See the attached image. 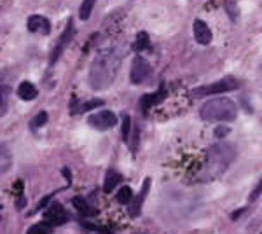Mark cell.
Segmentation results:
<instances>
[{
    "label": "cell",
    "mask_w": 262,
    "mask_h": 234,
    "mask_svg": "<svg viewBox=\"0 0 262 234\" xmlns=\"http://www.w3.org/2000/svg\"><path fill=\"white\" fill-rule=\"evenodd\" d=\"M11 166H13V154L7 149V145L0 144V175L9 171Z\"/></svg>",
    "instance_id": "14"
},
{
    "label": "cell",
    "mask_w": 262,
    "mask_h": 234,
    "mask_svg": "<svg viewBox=\"0 0 262 234\" xmlns=\"http://www.w3.org/2000/svg\"><path fill=\"white\" fill-rule=\"evenodd\" d=\"M44 218H46L44 222H47L51 227H54V225H61V224H65V222L68 220L65 208L61 206V204H53V206H51L49 210L44 213Z\"/></svg>",
    "instance_id": "9"
},
{
    "label": "cell",
    "mask_w": 262,
    "mask_h": 234,
    "mask_svg": "<svg viewBox=\"0 0 262 234\" xmlns=\"http://www.w3.org/2000/svg\"><path fill=\"white\" fill-rule=\"evenodd\" d=\"M9 98H11V87L0 86V119L9 110Z\"/></svg>",
    "instance_id": "15"
},
{
    "label": "cell",
    "mask_w": 262,
    "mask_h": 234,
    "mask_svg": "<svg viewBox=\"0 0 262 234\" xmlns=\"http://www.w3.org/2000/svg\"><path fill=\"white\" fill-rule=\"evenodd\" d=\"M73 37H75V27H73V21L70 20L68 23H66L63 34L60 35V39H58L56 46H54V49H53V54H51V65H54L58 60H60V56L63 54V51L66 49V46L72 42Z\"/></svg>",
    "instance_id": "5"
},
{
    "label": "cell",
    "mask_w": 262,
    "mask_h": 234,
    "mask_svg": "<svg viewBox=\"0 0 262 234\" xmlns=\"http://www.w3.org/2000/svg\"><path fill=\"white\" fill-rule=\"evenodd\" d=\"M100 105H103L102 100H91V101H86V103L82 105V110H91V108H97Z\"/></svg>",
    "instance_id": "24"
},
{
    "label": "cell",
    "mask_w": 262,
    "mask_h": 234,
    "mask_svg": "<svg viewBox=\"0 0 262 234\" xmlns=\"http://www.w3.org/2000/svg\"><path fill=\"white\" fill-rule=\"evenodd\" d=\"M123 58L124 49L119 44H112V46L98 49L90 68V84L95 91H105L112 86V82L117 77V72L123 65Z\"/></svg>",
    "instance_id": "1"
},
{
    "label": "cell",
    "mask_w": 262,
    "mask_h": 234,
    "mask_svg": "<svg viewBox=\"0 0 262 234\" xmlns=\"http://www.w3.org/2000/svg\"><path fill=\"white\" fill-rule=\"evenodd\" d=\"M123 182V177H121L117 171H114V170H109L107 171V175H105V182H103V191L105 192H112L114 189L117 187V185Z\"/></svg>",
    "instance_id": "13"
},
{
    "label": "cell",
    "mask_w": 262,
    "mask_h": 234,
    "mask_svg": "<svg viewBox=\"0 0 262 234\" xmlns=\"http://www.w3.org/2000/svg\"><path fill=\"white\" fill-rule=\"evenodd\" d=\"M166 98V91L161 89L159 93H152V94H145V96H142V100H140V103H142V110L147 112L150 107H154V105L161 103Z\"/></svg>",
    "instance_id": "11"
},
{
    "label": "cell",
    "mask_w": 262,
    "mask_h": 234,
    "mask_svg": "<svg viewBox=\"0 0 262 234\" xmlns=\"http://www.w3.org/2000/svg\"><path fill=\"white\" fill-rule=\"evenodd\" d=\"M194 39L201 46H208L212 42V30L208 28V25L201 20L194 21Z\"/></svg>",
    "instance_id": "10"
},
{
    "label": "cell",
    "mask_w": 262,
    "mask_h": 234,
    "mask_svg": "<svg viewBox=\"0 0 262 234\" xmlns=\"http://www.w3.org/2000/svg\"><path fill=\"white\" fill-rule=\"evenodd\" d=\"M150 74H152V68H150V65L147 63L145 60H143L142 56H136L135 60H133L131 63V74H130V79L133 84H143L147 82L150 77Z\"/></svg>",
    "instance_id": "6"
},
{
    "label": "cell",
    "mask_w": 262,
    "mask_h": 234,
    "mask_svg": "<svg viewBox=\"0 0 262 234\" xmlns=\"http://www.w3.org/2000/svg\"><path fill=\"white\" fill-rule=\"evenodd\" d=\"M88 124L93 126L95 130H98V131H107V130H110V128L116 126L117 117L110 110H102V112H98V114H91L88 117Z\"/></svg>",
    "instance_id": "7"
},
{
    "label": "cell",
    "mask_w": 262,
    "mask_h": 234,
    "mask_svg": "<svg viewBox=\"0 0 262 234\" xmlns=\"http://www.w3.org/2000/svg\"><path fill=\"white\" fill-rule=\"evenodd\" d=\"M117 201H119L121 204H128L130 203L131 204V201H133V191L130 187H121L119 191H117Z\"/></svg>",
    "instance_id": "19"
},
{
    "label": "cell",
    "mask_w": 262,
    "mask_h": 234,
    "mask_svg": "<svg viewBox=\"0 0 262 234\" xmlns=\"http://www.w3.org/2000/svg\"><path fill=\"white\" fill-rule=\"evenodd\" d=\"M72 203H73V206L80 211V213H88V211H90V204H88V201L84 199V197H80V196L73 197Z\"/></svg>",
    "instance_id": "22"
},
{
    "label": "cell",
    "mask_w": 262,
    "mask_h": 234,
    "mask_svg": "<svg viewBox=\"0 0 262 234\" xmlns=\"http://www.w3.org/2000/svg\"><path fill=\"white\" fill-rule=\"evenodd\" d=\"M27 28L32 34H42V35H49L51 34V23L47 18L39 16V14H33L27 20Z\"/></svg>",
    "instance_id": "8"
},
{
    "label": "cell",
    "mask_w": 262,
    "mask_h": 234,
    "mask_svg": "<svg viewBox=\"0 0 262 234\" xmlns=\"http://www.w3.org/2000/svg\"><path fill=\"white\" fill-rule=\"evenodd\" d=\"M46 123H47V112H39V114H37L32 119L30 128H32V130H39V128L44 126Z\"/></svg>",
    "instance_id": "21"
},
{
    "label": "cell",
    "mask_w": 262,
    "mask_h": 234,
    "mask_svg": "<svg viewBox=\"0 0 262 234\" xmlns=\"http://www.w3.org/2000/svg\"><path fill=\"white\" fill-rule=\"evenodd\" d=\"M149 44H150L149 34H147V32H140V34L136 35L135 42H133V49H135V51H143V49H147V47H149Z\"/></svg>",
    "instance_id": "17"
},
{
    "label": "cell",
    "mask_w": 262,
    "mask_h": 234,
    "mask_svg": "<svg viewBox=\"0 0 262 234\" xmlns=\"http://www.w3.org/2000/svg\"><path fill=\"white\" fill-rule=\"evenodd\" d=\"M149 185H150V178H147L145 184L142 185V191H140V196L135 199V206L130 208V211H131L133 217H136V215L140 213V206H142V203H143V197H145L147 192H149Z\"/></svg>",
    "instance_id": "16"
},
{
    "label": "cell",
    "mask_w": 262,
    "mask_h": 234,
    "mask_svg": "<svg viewBox=\"0 0 262 234\" xmlns=\"http://www.w3.org/2000/svg\"><path fill=\"white\" fill-rule=\"evenodd\" d=\"M229 128H226V126H219V128H217V130H215V135H217V137H219V138H222V137H227V135H229Z\"/></svg>",
    "instance_id": "25"
},
{
    "label": "cell",
    "mask_w": 262,
    "mask_h": 234,
    "mask_svg": "<svg viewBox=\"0 0 262 234\" xmlns=\"http://www.w3.org/2000/svg\"><path fill=\"white\" fill-rule=\"evenodd\" d=\"M239 87V82L238 79L234 77H224L220 79L219 82L215 84H208V86H201L198 89L193 91L194 96H210V94H219V93H226V91H236Z\"/></svg>",
    "instance_id": "4"
},
{
    "label": "cell",
    "mask_w": 262,
    "mask_h": 234,
    "mask_svg": "<svg viewBox=\"0 0 262 234\" xmlns=\"http://www.w3.org/2000/svg\"><path fill=\"white\" fill-rule=\"evenodd\" d=\"M51 231H53V227L47 222H40V224L32 225L27 234H51Z\"/></svg>",
    "instance_id": "20"
},
{
    "label": "cell",
    "mask_w": 262,
    "mask_h": 234,
    "mask_svg": "<svg viewBox=\"0 0 262 234\" xmlns=\"http://www.w3.org/2000/svg\"><path fill=\"white\" fill-rule=\"evenodd\" d=\"M37 94H39V89H37V87L33 86L32 82H27V80H25V82H21L20 87H18V96H20L21 100H25V101L35 100Z\"/></svg>",
    "instance_id": "12"
},
{
    "label": "cell",
    "mask_w": 262,
    "mask_h": 234,
    "mask_svg": "<svg viewBox=\"0 0 262 234\" xmlns=\"http://www.w3.org/2000/svg\"><path fill=\"white\" fill-rule=\"evenodd\" d=\"M130 135H131V117L123 115V140L128 142Z\"/></svg>",
    "instance_id": "23"
},
{
    "label": "cell",
    "mask_w": 262,
    "mask_h": 234,
    "mask_svg": "<svg viewBox=\"0 0 262 234\" xmlns=\"http://www.w3.org/2000/svg\"><path fill=\"white\" fill-rule=\"evenodd\" d=\"M236 157V149L229 144H219L208 149L205 157V166H203V178L212 180L217 178L231 166Z\"/></svg>",
    "instance_id": "2"
},
{
    "label": "cell",
    "mask_w": 262,
    "mask_h": 234,
    "mask_svg": "<svg viewBox=\"0 0 262 234\" xmlns=\"http://www.w3.org/2000/svg\"><path fill=\"white\" fill-rule=\"evenodd\" d=\"M238 115L234 101L229 98H212L201 107V117L205 121H234Z\"/></svg>",
    "instance_id": "3"
},
{
    "label": "cell",
    "mask_w": 262,
    "mask_h": 234,
    "mask_svg": "<svg viewBox=\"0 0 262 234\" xmlns=\"http://www.w3.org/2000/svg\"><path fill=\"white\" fill-rule=\"evenodd\" d=\"M95 4H97V0H84L82 6H80V9H79V18H80V20H84V21L90 20L91 13H93Z\"/></svg>",
    "instance_id": "18"
}]
</instances>
